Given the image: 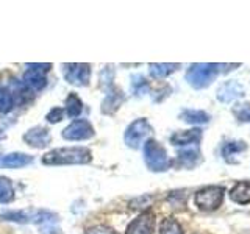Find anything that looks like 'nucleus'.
<instances>
[{"instance_id": "39448f33", "label": "nucleus", "mask_w": 250, "mask_h": 234, "mask_svg": "<svg viewBox=\"0 0 250 234\" xmlns=\"http://www.w3.org/2000/svg\"><path fill=\"white\" fill-rule=\"evenodd\" d=\"M225 189L221 186H207L195 194V205L203 211H214L222 205Z\"/></svg>"}, {"instance_id": "20e7f679", "label": "nucleus", "mask_w": 250, "mask_h": 234, "mask_svg": "<svg viewBox=\"0 0 250 234\" xmlns=\"http://www.w3.org/2000/svg\"><path fill=\"white\" fill-rule=\"evenodd\" d=\"M153 128L148 123L147 119H136L135 122H131L128 125V128L125 130L124 135V142L127 144L130 148H139L143 145L144 140H148V137L152 136Z\"/></svg>"}, {"instance_id": "9b49d317", "label": "nucleus", "mask_w": 250, "mask_h": 234, "mask_svg": "<svg viewBox=\"0 0 250 234\" xmlns=\"http://www.w3.org/2000/svg\"><path fill=\"white\" fill-rule=\"evenodd\" d=\"M217 100L222 101V103H230V101L244 97V88L242 84L238 83L236 80H230L225 81L221 88L217 89Z\"/></svg>"}, {"instance_id": "393cba45", "label": "nucleus", "mask_w": 250, "mask_h": 234, "mask_svg": "<svg viewBox=\"0 0 250 234\" xmlns=\"http://www.w3.org/2000/svg\"><path fill=\"white\" fill-rule=\"evenodd\" d=\"M233 114L241 122H250V103H241L233 108Z\"/></svg>"}, {"instance_id": "a878e982", "label": "nucleus", "mask_w": 250, "mask_h": 234, "mask_svg": "<svg viewBox=\"0 0 250 234\" xmlns=\"http://www.w3.org/2000/svg\"><path fill=\"white\" fill-rule=\"evenodd\" d=\"M64 109L62 108H52L49 113H47V116H45V120L49 122V123H58V122H61L62 119H64Z\"/></svg>"}, {"instance_id": "423d86ee", "label": "nucleus", "mask_w": 250, "mask_h": 234, "mask_svg": "<svg viewBox=\"0 0 250 234\" xmlns=\"http://www.w3.org/2000/svg\"><path fill=\"white\" fill-rule=\"evenodd\" d=\"M96 131L91 125L89 120L86 119H77L74 122H70L67 127L62 130V137L66 140H72V142H78V140H88L91 139Z\"/></svg>"}, {"instance_id": "b1692460", "label": "nucleus", "mask_w": 250, "mask_h": 234, "mask_svg": "<svg viewBox=\"0 0 250 234\" xmlns=\"http://www.w3.org/2000/svg\"><path fill=\"white\" fill-rule=\"evenodd\" d=\"M0 218L16 222V223H27L28 222V217L23 213H21V211H8V213H2L0 214Z\"/></svg>"}, {"instance_id": "412c9836", "label": "nucleus", "mask_w": 250, "mask_h": 234, "mask_svg": "<svg viewBox=\"0 0 250 234\" xmlns=\"http://www.w3.org/2000/svg\"><path fill=\"white\" fill-rule=\"evenodd\" d=\"M14 198V189L6 176L0 175V203H10Z\"/></svg>"}, {"instance_id": "4be33fe9", "label": "nucleus", "mask_w": 250, "mask_h": 234, "mask_svg": "<svg viewBox=\"0 0 250 234\" xmlns=\"http://www.w3.org/2000/svg\"><path fill=\"white\" fill-rule=\"evenodd\" d=\"M160 234H185L182 225H180L175 218L167 217L164 218L160 226Z\"/></svg>"}, {"instance_id": "f03ea898", "label": "nucleus", "mask_w": 250, "mask_h": 234, "mask_svg": "<svg viewBox=\"0 0 250 234\" xmlns=\"http://www.w3.org/2000/svg\"><path fill=\"white\" fill-rule=\"evenodd\" d=\"M221 64H208V62H195L186 72V81L194 89H203L216 80V77L221 72Z\"/></svg>"}, {"instance_id": "9d476101", "label": "nucleus", "mask_w": 250, "mask_h": 234, "mask_svg": "<svg viewBox=\"0 0 250 234\" xmlns=\"http://www.w3.org/2000/svg\"><path fill=\"white\" fill-rule=\"evenodd\" d=\"M50 140H52L50 131L49 128H44V127L30 128L25 135H23V142L33 148H45L50 144Z\"/></svg>"}, {"instance_id": "f257e3e1", "label": "nucleus", "mask_w": 250, "mask_h": 234, "mask_svg": "<svg viewBox=\"0 0 250 234\" xmlns=\"http://www.w3.org/2000/svg\"><path fill=\"white\" fill-rule=\"evenodd\" d=\"M44 166H74V164H89L92 153L86 147H62L47 152L42 156Z\"/></svg>"}, {"instance_id": "6ab92c4d", "label": "nucleus", "mask_w": 250, "mask_h": 234, "mask_svg": "<svg viewBox=\"0 0 250 234\" xmlns=\"http://www.w3.org/2000/svg\"><path fill=\"white\" fill-rule=\"evenodd\" d=\"M247 148V145L242 142V140H230V142H225L222 145V156L227 162H233L231 158L236 156L238 153L244 152Z\"/></svg>"}, {"instance_id": "7ed1b4c3", "label": "nucleus", "mask_w": 250, "mask_h": 234, "mask_svg": "<svg viewBox=\"0 0 250 234\" xmlns=\"http://www.w3.org/2000/svg\"><path fill=\"white\" fill-rule=\"evenodd\" d=\"M144 161L152 172H164L170 166L169 156L164 147L153 139L146 140L144 144Z\"/></svg>"}, {"instance_id": "2eb2a0df", "label": "nucleus", "mask_w": 250, "mask_h": 234, "mask_svg": "<svg viewBox=\"0 0 250 234\" xmlns=\"http://www.w3.org/2000/svg\"><path fill=\"white\" fill-rule=\"evenodd\" d=\"M230 198L238 205H247L250 203V183L241 181L230 191Z\"/></svg>"}, {"instance_id": "5701e85b", "label": "nucleus", "mask_w": 250, "mask_h": 234, "mask_svg": "<svg viewBox=\"0 0 250 234\" xmlns=\"http://www.w3.org/2000/svg\"><path fill=\"white\" fill-rule=\"evenodd\" d=\"M14 105V97L6 86H0V113H8Z\"/></svg>"}, {"instance_id": "a211bd4d", "label": "nucleus", "mask_w": 250, "mask_h": 234, "mask_svg": "<svg viewBox=\"0 0 250 234\" xmlns=\"http://www.w3.org/2000/svg\"><path fill=\"white\" fill-rule=\"evenodd\" d=\"M82 111H83V101L80 100V97H78L75 92H70L66 98L64 113L70 117V119H77V117L82 114Z\"/></svg>"}, {"instance_id": "6e6552de", "label": "nucleus", "mask_w": 250, "mask_h": 234, "mask_svg": "<svg viewBox=\"0 0 250 234\" xmlns=\"http://www.w3.org/2000/svg\"><path fill=\"white\" fill-rule=\"evenodd\" d=\"M66 81L74 86H88L91 81V66L89 64H62Z\"/></svg>"}, {"instance_id": "4468645a", "label": "nucleus", "mask_w": 250, "mask_h": 234, "mask_svg": "<svg viewBox=\"0 0 250 234\" xmlns=\"http://www.w3.org/2000/svg\"><path fill=\"white\" fill-rule=\"evenodd\" d=\"M124 101V94L119 89H113L108 92V96L105 97V100L102 101V113L104 114H113L116 113L119 106Z\"/></svg>"}, {"instance_id": "ddd939ff", "label": "nucleus", "mask_w": 250, "mask_h": 234, "mask_svg": "<svg viewBox=\"0 0 250 234\" xmlns=\"http://www.w3.org/2000/svg\"><path fill=\"white\" fill-rule=\"evenodd\" d=\"M202 140V131L199 128L194 130H185V131H175L170 136V144L183 147V145H197Z\"/></svg>"}, {"instance_id": "cd10ccee", "label": "nucleus", "mask_w": 250, "mask_h": 234, "mask_svg": "<svg viewBox=\"0 0 250 234\" xmlns=\"http://www.w3.org/2000/svg\"><path fill=\"white\" fill-rule=\"evenodd\" d=\"M86 234H117V233L105 225H97V226H92V228H88Z\"/></svg>"}, {"instance_id": "0eeeda50", "label": "nucleus", "mask_w": 250, "mask_h": 234, "mask_svg": "<svg viewBox=\"0 0 250 234\" xmlns=\"http://www.w3.org/2000/svg\"><path fill=\"white\" fill-rule=\"evenodd\" d=\"M27 70L23 74V83L33 91H42L47 86V77L52 64H27Z\"/></svg>"}, {"instance_id": "dca6fc26", "label": "nucleus", "mask_w": 250, "mask_h": 234, "mask_svg": "<svg viewBox=\"0 0 250 234\" xmlns=\"http://www.w3.org/2000/svg\"><path fill=\"white\" fill-rule=\"evenodd\" d=\"M180 119L186 123L202 125L209 122V116L205 111H200V109H185V111L180 113Z\"/></svg>"}, {"instance_id": "aec40b11", "label": "nucleus", "mask_w": 250, "mask_h": 234, "mask_svg": "<svg viewBox=\"0 0 250 234\" xmlns=\"http://www.w3.org/2000/svg\"><path fill=\"white\" fill-rule=\"evenodd\" d=\"M180 67V64H150L148 70L153 78H164L170 74H174L175 70Z\"/></svg>"}, {"instance_id": "1a4fd4ad", "label": "nucleus", "mask_w": 250, "mask_h": 234, "mask_svg": "<svg viewBox=\"0 0 250 234\" xmlns=\"http://www.w3.org/2000/svg\"><path fill=\"white\" fill-rule=\"evenodd\" d=\"M155 231V214L152 211H144L128 223L125 234H153Z\"/></svg>"}, {"instance_id": "f3484780", "label": "nucleus", "mask_w": 250, "mask_h": 234, "mask_svg": "<svg viewBox=\"0 0 250 234\" xmlns=\"http://www.w3.org/2000/svg\"><path fill=\"white\" fill-rule=\"evenodd\" d=\"M178 162L183 167H194L200 162V152L197 148H185L178 152Z\"/></svg>"}, {"instance_id": "bb28decb", "label": "nucleus", "mask_w": 250, "mask_h": 234, "mask_svg": "<svg viewBox=\"0 0 250 234\" xmlns=\"http://www.w3.org/2000/svg\"><path fill=\"white\" fill-rule=\"evenodd\" d=\"M131 88L135 89V92L141 94V92H143V91H147V89H148V84H147V81L144 80L143 77H141V75H138V77H135V78H133Z\"/></svg>"}, {"instance_id": "f8f14e48", "label": "nucleus", "mask_w": 250, "mask_h": 234, "mask_svg": "<svg viewBox=\"0 0 250 234\" xmlns=\"http://www.w3.org/2000/svg\"><path fill=\"white\" fill-rule=\"evenodd\" d=\"M33 161H35V158L31 155L21 153V152H13V153L0 156V167H5V169H21V167L30 166V164L33 162Z\"/></svg>"}]
</instances>
